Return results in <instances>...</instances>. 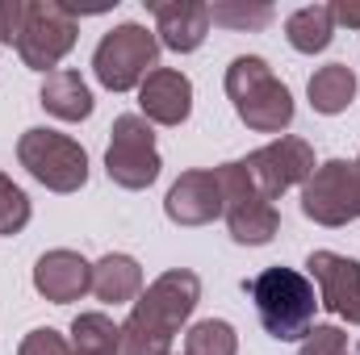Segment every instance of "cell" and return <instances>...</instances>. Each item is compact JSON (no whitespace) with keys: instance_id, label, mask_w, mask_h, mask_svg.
<instances>
[{"instance_id":"cell-7","label":"cell","mask_w":360,"mask_h":355,"mask_svg":"<svg viewBox=\"0 0 360 355\" xmlns=\"http://www.w3.org/2000/svg\"><path fill=\"white\" fill-rule=\"evenodd\" d=\"M160 151H155V130L143 113H122L109 130V151H105V172L117 188H151L160 180Z\"/></svg>"},{"instance_id":"cell-9","label":"cell","mask_w":360,"mask_h":355,"mask_svg":"<svg viewBox=\"0 0 360 355\" xmlns=\"http://www.w3.org/2000/svg\"><path fill=\"white\" fill-rule=\"evenodd\" d=\"M302 213L319 226H348L360 217V168L356 159H327L302 184Z\"/></svg>"},{"instance_id":"cell-24","label":"cell","mask_w":360,"mask_h":355,"mask_svg":"<svg viewBox=\"0 0 360 355\" xmlns=\"http://www.w3.org/2000/svg\"><path fill=\"white\" fill-rule=\"evenodd\" d=\"M297 355H348V335L340 326H310Z\"/></svg>"},{"instance_id":"cell-4","label":"cell","mask_w":360,"mask_h":355,"mask_svg":"<svg viewBox=\"0 0 360 355\" xmlns=\"http://www.w3.org/2000/svg\"><path fill=\"white\" fill-rule=\"evenodd\" d=\"M214 180L222 188V213L231 226V239L243 247H264L272 243V234L281 230V213L269 196L260 192L256 176L248 172L243 159H231L222 168H214Z\"/></svg>"},{"instance_id":"cell-17","label":"cell","mask_w":360,"mask_h":355,"mask_svg":"<svg viewBox=\"0 0 360 355\" xmlns=\"http://www.w3.org/2000/svg\"><path fill=\"white\" fill-rule=\"evenodd\" d=\"M38 100L59 121H84V117H92V92H89L80 72H51L42 80Z\"/></svg>"},{"instance_id":"cell-8","label":"cell","mask_w":360,"mask_h":355,"mask_svg":"<svg viewBox=\"0 0 360 355\" xmlns=\"http://www.w3.org/2000/svg\"><path fill=\"white\" fill-rule=\"evenodd\" d=\"M76 38H80V17L68 4H59V0H30L25 29L17 38V55H21L25 67L51 76L68 59Z\"/></svg>"},{"instance_id":"cell-6","label":"cell","mask_w":360,"mask_h":355,"mask_svg":"<svg viewBox=\"0 0 360 355\" xmlns=\"http://www.w3.org/2000/svg\"><path fill=\"white\" fill-rule=\"evenodd\" d=\"M17 159L51 192H80L89 184V151L59 130H46V126L25 130L17 138Z\"/></svg>"},{"instance_id":"cell-16","label":"cell","mask_w":360,"mask_h":355,"mask_svg":"<svg viewBox=\"0 0 360 355\" xmlns=\"http://www.w3.org/2000/svg\"><path fill=\"white\" fill-rule=\"evenodd\" d=\"M143 293V267L139 260L122 255V251H109L105 260L92 264V297L105 301V305H126V301H139Z\"/></svg>"},{"instance_id":"cell-20","label":"cell","mask_w":360,"mask_h":355,"mask_svg":"<svg viewBox=\"0 0 360 355\" xmlns=\"http://www.w3.org/2000/svg\"><path fill=\"white\" fill-rule=\"evenodd\" d=\"M72 351L76 355H122V326L105 314H80L72 322Z\"/></svg>"},{"instance_id":"cell-21","label":"cell","mask_w":360,"mask_h":355,"mask_svg":"<svg viewBox=\"0 0 360 355\" xmlns=\"http://www.w3.org/2000/svg\"><path fill=\"white\" fill-rule=\"evenodd\" d=\"M184 355H239V335L222 318H205L184 335Z\"/></svg>"},{"instance_id":"cell-11","label":"cell","mask_w":360,"mask_h":355,"mask_svg":"<svg viewBox=\"0 0 360 355\" xmlns=\"http://www.w3.org/2000/svg\"><path fill=\"white\" fill-rule=\"evenodd\" d=\"M310 276L319 284V305H327L335 318H348L360 326V264L335 251H310Z\"/></svg>"},{"instance_id":"cell-27","label":"cell","mask_w":360,"mask_h":355,"mask_svg":"<svg viewBox=\"0 0 360 355\" xmlns=\"http://www.w3.org/2000/svg\"><path fill=\"white\" fill-rule=\"evenodd\" d=\"M331 17L348 29H360V0H335L331 4Z\"/></svg>"},{"instance_id":"cell-14","label":"cell","mask_w":360,"mask_h":355,"mask_svg":"<svg viewBox=\"0 0 360 355\" xmlns=\"http://www.w3.org/2000/svg\"><path fill=\"white\" fill-rule=\"evenodd\" d=\"M151 13L160 46L176 55H193L210 34V4L201 0H151Z\"/></svg>"},{"instance_id":"cell-23","label":"cell","mask_w":360,"mask_h":355,"mask_svg":"<svg viewBox=\"0 0 360 355\" xmlns=\"http://www.w3.org/2000/svg\"><path fill=\"white\" fill-rule=\"evenodd\" d=\"M30 226V196L0 172V234H21Z\"/></svg>"},{"instance_id":"cell-15","label":"cell","mask_w":360,"mask_h":355,"mask_svg":"<svg viewBox=\"0 0 360 355\" xmlns=\"http://www.w3.org/2000/svg\"><path fill=\"white\" fill-rule=\"evenodd\" d=\"M34 288L55 301V305H68V301H80L84 293H92V264L80 251H46L38 264H34Z\"/></svg>"},{"instance_id":"cell-13","label":"cell","mask_w":360,"mask_h":355,"mask_svg":"<svg viewBox=\"0 0 360 355\" xmlns=\"http://www.w3.org/2000/svg\"><path fill=\"white\" fill-rule=\"evenodd\" d=\"M139 109L155 126H184L193 113V80L176 67H155L139 84Z\"/></svg>"},{"instance_id":"cell-5","label":"cell","mask_w":360,"mask_h":355,"mask_svg":"<svg viewBox=\"0 0 360 355\" xmlns=\"http://www.w3.org/2000/svg\"><path fill=\"white\" fill-rule=\"evenodd\" d=\"M155 59H160V38H155V29L126 21V25L109 29V34L96 42V51H92V72H96V80L109 92H130L155 72Z\"/></svg>"},{"instance_id":"cell-18","label":"cell","mask_w":360,"mask_h":355,"mask_svg":"<svg viewBox=\"0 0 360 355\" xmlns=\"http://www.w3.org/2000/svg\"><path fill=\"white\" fill-rule=\"evenodd\" d=\"M306 96H310L314 113L335 117V113H344V109L356 100V72H352L348 63H327V67H319V72L310 76Z\"/></svg>"},{"instance_id":"cell-3","label":"cell","mask_w":360,"mask_h":355,"mask_svg":"<svg viewBox=\"0 0 360 355\" xmlns=\"http://www.w3.org/2000/svg\"><path fill=\"white\" fill-rule=\"evenodd\" d=\"M226 96L239 121L256 134H281L293 121V92L272 76L260 55H239L226 67Z\"/></svg>"},{"instance_id":"cell-10","label":"cell","mask_w":360,"mask_h":355,"mask_svg":"<svg viewBox=\"0 0 360 355\" xmlns=\"http://www.w3.org/2000/svg\"><path fill=\"white\" fill-rule=\"evenodd\" d=\"M248 172L256 176L260 184V192L276 201L281 192H289V188H297V184H306V180L314 176V147L306 142V138H293V134H281V138H272L269 147H260V151H252L248 159Z\"/></svg>"},{"instance_id":"cell-25","label":"cell","mask_w":360,"mask_h":355,"mask_svg":"<svg viewBox=\"0 0 360 355\" xmlns=\"http://www.w3.org/2000/svg\"><path fill=\"white\" fill-rule=\"evenodd\" d=\"M17 355H76V351H72V339H63V335L51 330V326H38V330H30V335L21 339Z\"/></svg>"},{"instance_id":"cell-22","label":"cell","mask_w":360,"mask_h":355,"mask_svg":"<svg viewBox=\"0 0 360 355\" xmlns=\"http://www.w3.org/2000/svg\"><path fill=\"white\" fill-rule=\"evenodd\" d=\"M210 21H214V25H226V29H264L272 21V4L222 0V4H210Z\"/></svg>"},{"instance_id":"cell-26","label":"cell","mask_w":360,"mask_h":355,"mask_svg":"<svg viewBox=\"0 0 360 355\" xmlns=\"http://www.w3.org/2000/svg\"><path fill=\"white\" fill-rule=\"evenodd\" d=\"M25 13H30V0H0V42L4 46H17L25 29Z\"/></svg>"},{"instance_id":"cell-2","label":"cell","mask_w":360,"mask_h":355,"mask_svg":"<svg viewBox=\"0 0 360 355\" xmlns=\"http://www.w3.org/2000/svg\"><path fill=\"white\" fill-rule=\"evenodd\" d=\"M243 288L256 301L260 326L269 330L276 343H297V339L310 335L314 309H319V293H314V284L302 272H293V267H264Z\"/></svg>"},{"instance_id":"cell-12","label":"cell","mask_w":360,"mask_h":355,"mask_svg":"<svg viewBox=\"0 0 360 355\" xmlns=\"http://www.w3.org/2000/svg\"><path fill=\"white\" fill-rule=\"evenodd\" d=\"M164 213L176 226H210L222 213V188H218L214 172H205V168L184 172L164 196Z\"/></svg>"},{"instance_id":"cell-1","label":"cell","mask_w":360,"mask_h":355,"mask_svg":"<svg viewBox=\"0 0 360 355\" xmlns=\"http://www.w3.org/2000/svg\"><path fill=\"white\" fill-rule=\"evenodd\" d=\"M201 301V280L188 267H172L139 293L130 318L122 322V355H172L176 330Z\"/></svg>"},{"instance_id":"cell-19","label":"cell","mask_w":360,"mask_h":355,"mask_svg":"<svg viewBox=\"0 0 360 355\" xmlns=\"http://www.w3.org/2000/svg\"><path fill=\"white\" fill-rule=\"evenodd\" d=\"M285 38H289V46L302 51V55H319V51H327L331 38H335L331 4H306V8H297V13H289V21H285Z\"/></svg>"}]
</instances>
